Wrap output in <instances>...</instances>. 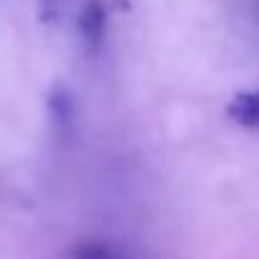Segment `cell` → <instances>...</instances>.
<instances>
[{"instance_id":"cell-1","label":"cell","mask_w":259,"mask_h":259,"mask_svg":"<svg viewBox=\"0 0 259 259\" xmlns=\"http://www.w3.org/2000/svg\"><path fill=\"white\" fill-rule=\"evenodd\" d=\"M79 33L81 41L89 51H97L102 46L104 38V8L97 3V0H89V3L81 8L79 13Z\"/></svg>"},{"instance_id":"cell-2","label":"cell","mask_w":259,"mask_h":259,"mask_svg":"<svg viewBox=\"0 0 259 259\" xmlns=\"http://www.w3.org/2000/svg\"><path fill=\"white\" fill-rule=\"evenodd\" d=\"M226 114L241 127H259V89L234 94L226 107Z\"/></svg>"},{"instance_id":"cell-3","label":"cell","mask_w":259,"mask_h":259,"mask_svg":"<svg viewBox=\"0 0 259 259\" xmlns=\"http://www.w3.org/2000/svg\"><path fill=\"white\" fill-rule=\"evenodd\" d=\"M69 259H135V256L114 241H81L71 249Z\"/></svg>"},{"instance_id":"cell-4","label":"cell","mask_w":259,"mask_h":259,"mask_svg":"<svg viewBox=\"0 0 259 259\" xmlns=\"http://www.w3.org/2000/svg\"><path fill=\"white\" fill-rule=\"evenodd\" d=\"M49 107H51V114H54V122H56V124H69V122H71L74 104H71V97L66 94L64 87H56V89L51 92Z\"/></svg>"},{"instance_id":"cell-5","label":"cell","mask_w":259,"mask_h":259,"mask_svg":"<svg viewBox=\"0 0 259 259\" xmlns=\"http://www.w3.org/2000/svg\"><path fill=\"white\" fill-rule=\"evenodd\" d=\"M59 6H61V0H38V18L44 23H51L59 13Z\"/></svg>"}]
</instances>
